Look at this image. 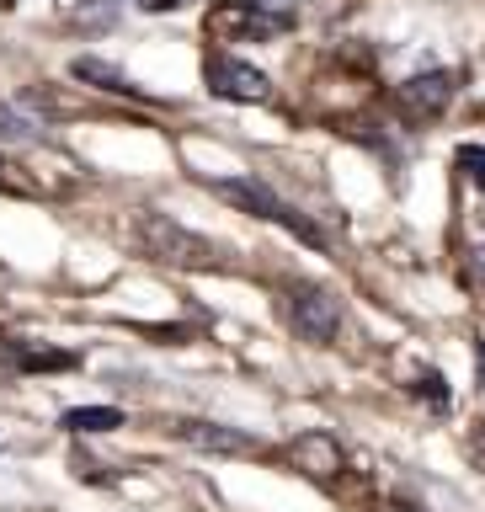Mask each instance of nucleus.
<instances>
[{"label": "nucleus", "instance_id": "f257e3e1", "mask_svg": "<svg viewBox=\"0 0 485 512\" xmlns=\"http://www.w3.org/2000/svg\"><path fill=\"white\" fill-rule=\"evenodd\" d=\"M203 27L219 43H272L294 27V6L288 0H219Z\"/></svg>", "mask_w": 485, "mask_h": 512}, {"label": "nucleus", "instance_id": "f03ea898", "mask_svg": "<svg viewBox=\"0 0 485 512\" xmlns=\"http://www.w3.org/2000/svg\"><path fill=\"white\" fill-rule=\"evenodd\" d=\"M134 246L160 267H219V256L203 235H192L187 224H176L171 214H155V208L134 214Z\"/></svg>", "mask_w": 485, "mask_h": 512}, {"label": "nucleus", "instance_id": "7ed1b4c3", "mask_svg": "<svg viewBox=\"0 0 485 512\" xmlns=\"http://www.w3.org/2000/svg\"><path fill=\"white\" fill-rule=\"evenodd\" d=\"M214 192H219L224 203H235V208H246V214H256V219L283 224V230H288V235H299L304 246H326V235H320L315 224L304 219L288 198H278V192H272L262 176H230V182H214Z\"/></svg>", "mask_w": 485, "mask_h": 512}, {"label": "nucleus", "instance_id": "20e7f679", "mask_svg": "<svg viewBox=\"0 0 485 512\" xmlns=\"http://www.w3.org/2000/svg\"><path fill=\"white\" fill-rule=\"evenodd\" d=\"M283 310H288V326H294L304 342H331V336L342 331V299L320 283H294L283 299Z\"/></svg>", "mask_w": 485, "mask_h": 512}, {"label": "nucleus", "instance_id": "39448f33", "mask_svg": "<svg viewBox=\"0 0 485 512\" xmlns=\"http://www.w3.org/2000/svg\"><path fill=\"white\" fill-rule=\"evenodd\" d=\"M454 91H459V80L448 70H422V75H411V80H400V86H395V112L411 128H427V123H438L448 112Z\"/></svg>", "mask_w": 485, "mask_h": 512}, {"label": "nucleus", "instance_id": "423d86ee", "mask_svg": "<svg viewBox=\"0 0 485 512\" xmlns=\"http://www.w3.org/2000/svg\"><path fill=\"white\" fill-rule=\"evenodd\" d=\"M203 86L219 96V102H272V80L267 70L235 59V54H208L203 59Z\"/></svg>", "mask_w": 485, "mask_h": 512}, {"label": "nucleus", "instance_id": "0eeeda50", "mask_svg": "<svg viewBox=\"0 0 485 512\" xmlns=\"http://www.w3.org/2000/svg\"><path fill=\"white\" fill-rule=\"evenodd\" d=\"M283 464H288V470H299L304 480L331 486V480H342L347 454H342V443H336L331 432H299V438L283 448Z\"/></svg>", "mask_w": 485, "mask_h": 512}, {"label": "nucleus", "instance_id": "6e6552de", "mask_svg": "<svg viewBox=\"0 0 485 512\" xmlns=\"http://www.w3.org/2000/svg\"><path fill=\"white\" fill-rule=\"evenodd\" d=\"M64 368H75V352L22 342V336H0V384H11L22 374H64Z\"/></svg>", "mask_w": 485, "mask_h": 512}, {"label": "nucleus", "instance_id": "1a4fd4ad", "mask_svg": "<svg viewBox=\"0 0 485 512\" xmlns=\"http://www.w3.org/2000/svg\"><path fill=\"white\" fill-rule=\"evenodd\" d=\"M176 438L187 448H203V454H251L256 448L251 432H235V427H219V422H176Z\"/></svg>", "mask_w": 485, "mask_h": 512}, {"label": "nucleus", "instance_id": "9d476101", "mask_svg": "<svg viewBox=\"0 0 485 512\" xmlns=\"http://www.w3.org/2000/svg\"><path fill=\"white\" fill-rule=\"evenodd\" d=\"M70 70H75V80H91L96 91H112V96H144L134 80L118 70V64H102V59H91V54H86V59H75Z\"/></svg>", "mask_w": 485, "mask_h": 512}, {"label": "nucleus", "instance_id": "9b49d317", "mask_svg": "<svg viewBox=\"0 0 485 512\" xmlns=\"http://www.w3.org/2000/svg\"><path fill=\"white\" fill-rule=\"evenodd\" d=\"M64 432H112V427H123V411L118 406H75V411H64Z\"/></svg>", "mask_w": 485, "mask_h": 512}, {"label": "nucleus", "instance_id": "f8f14e48", "mask_svg": "<svg viewBox=\"0 0 485 512\" xmlns=\"http://www.w3.org/2000/svg\"><path fill=\"white\" fill-rule=\"evenodd\" d=\"M411 395H416V400H427V411H432V416H448V406H454L438 368H422V374H416V384H411Z\"/></svg>", "mask_w": 485, "mask_h": 512}, {"label": "nucleus", "instance_id": "ddd939ff", "mask_svg": "<svg viewBox=\"0 0 485 512\" xmlns=\"http://www.w3.org/2000/svg\"><path fill=\"white\" fill-rule=\"evenodd\" d=\"M459 171H464V182H475L485 192V150L480 144H459Z\"/></svg>", "mask_w": 485, "mask_h": 512}, {"label": "nucleus", "instance_id": "4468645a", "mask_svg": "<svg viewBox=\"0 0 485 512\" xmlns=\"http://www.w3.org/2000/svg\"><path fill=\"white\" fill-rule=\"evenodd\" d=\"M0 139H32V123L16 107H6V102H0Z\"/></svg>", "mask_w": 485, "mask_h": 512}, {"label": "nucleus", "instance_id": "2eb2a0df", "mask_svg": "<svg viewBox=\"0 0 485 512\" xmlns=\"http://www.w3.org/2000/svg\"><path fill=\"white\" fill-rule=\"evenodd\" d=\"M0 192H11V198H22V192H32L22 176H16V166H6V160H0Z\"/></svg>", "mask_w": 485, "mask_h": 512}, {"label": "nucleus", "instance_id": "dca6fc26", "mask_svg": "<svg viewBox=\"0 0 485 512\" xmlns=\"http://www.w3.org/2000/svg\"><path fill=\"white\" fill-rule=\"evenodd\" d=\"M470 262H475L480 283H485V224H480V230H475V240H470Z\"/></svg>", "mask_w": 485, "mask_h": 512}, {"label": "nucleus", "instance_id": "f3484780", "mask_svg": "<svg viewBox=\"0 0 485 512\" xmlns=\"http://www.w3.org/2000/svg\"><path fill=\"white\" fill-rule=\"evenodd\" d=\"M475 454L485 459V416H480V422H475Z\"/></svg>", "mask_w": 485, "mask_h": 512}, {"label": "nucleus", "instance_id": "a211bd4d", "mask_svg": "<svg viewBox=\"0 0 485 512\" xmlns=\"http://www.w3.org/2000/svg\"><path fill=\"white\" fill-rule=\"evenodd\" d=\"M475 363H480V390H485V342H475Z\"/></svg>", "mask_w": 485, "mask_h": 512}, {"label": "nucleus", "instance_id": "6ab92c4d", "mask_svg": "<svg viewBox=\"0 0 485 512\" xmlns=\"http://www.w3.org/2000/svg\"><path fill=\"white\" fill-rule=\"evenodd\" d=\"M390 512H416V507H390Z\"/></svg>", "mask_w": 485, "mask_h": 512}, {"label": "nucleus", "instance_id": "aec40b11", "mask_svg": "<svg viewBox=\"0 0 485 512\" xmlns=\"http://www.w3.org/2000/svg\"><path fill=\"white\" fill-rule=\"evenodd\" d=\"M134 6H139V0H134Z\"/></svg>", "mask_w": 485, "mask_h": 512}]
</instances>
